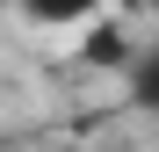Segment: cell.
<instances>
[{
    "label": "cell",
    "instance_id": "7a4b0ae2",
    "mask_svg": "<svg viewBox=\"0 0 159 152\" xmlns=\"http://www.w3.org/2000/svg\"><path fill=\"white\" fill-rule=\"evenodd\" d=\"M130 94H138L145 109H159V44L145 51V58H130Z\"/></svg>",
    "mask_w": 159,
    "mask_h": 152
},
{
    "label": "cell",
    "instance_id": "3957f363",
    "mask_svg": "<svg viewBox=\"0 0 159 152\" xmlns=\"http://www.w3.org/2000/svg\"><path fill=\"white\" fill-rule=\"evenodd\" d=\"M87 58H94V65H130L138 51L123 44V29H94V36H87Z\"/></svg>",
    "mask_w": 159,
    "mask_h": 152
},
{
    "label": "cell",
    "instance_id": "6da1fadb",
    "mask_svg": "<svg viewBox=\"0 0 159 152\" xmlns=\"http://www.w3.org/2000/svg\"><path fill=\"white\" fill-rule=\"evenodd\" d=\"M101 0H22V15L29 22H51V29H58V22H80V15H94Z\"/></svg>",
    "mask_w": 159,
    "mask_h": 152
}]
</instances>
